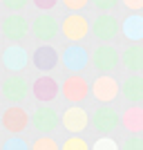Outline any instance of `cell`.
Listing matches in <instances>:
<instances>
[{
    "mask_svg": "<svg viewBox=\"0 0 143 150\" xmlns=\"http://www.w3.org/2000/svg\"><path fill=\"white\" fill-rule=\"evenodd\" d=\"M118 123H121V117H118V112L110 105L96 108V112L92 114V125L99 132H103V134H105V132H114L118 128Z\"/></svg>",
    "mask_w": 143,
    "mask_h": 150,
    "instance_id": "cell-1",
    "label": "cell"
},
{
    "mask_svg": "<svg viewBox=\"0 0 143 150\" xmlns=\"http://www.w3.org/2000/svg\"><path fill=\"white\" fill-rule=\"evenodd\" d=\"M92 65L99 72H103V74L112 72L118 65V52L114 47H110V45H101L99 50H94V54H92Z\"/></svg>",
    "mask_w": 143,
    "mask_h": 150,
    "instance_id": "cell-2",
    "label": "cell"
},
{
    "mask_svg": "<svg viewBox=\"0 0 143 150\" xmlns=\"http://www.w3.org/2000/svg\"><path fill=\"white\" fill-rule=\"evenodd\" d=\"M92 94H94L99 101H103V103H110V101L116 99V94H118V83L114 81L112 76L103 74V76H99V79L94 81Z\"/></svg>",
    "mask_w": 143,
    "mask_h": 150,
    "instance_id": "cell-3",
    "label": "cell"
},
{
    "mask_svg": "<svg viewBox=\"0 0 143 150\" xmlns=\"http://www.w3.org/2000/svg\"><path fill=\"white\" fill-rule=\"evenodd\" d=\"M29 92V85H27L25 79L20 76H9L5 83H2V96H5L9 103H20V101L27 96Z\"/></svg>",
    "mask_w": 143,
    "mask_h": 150,
    "instance_id": "cell-4",
    "label": "cell"
},
{
    "mask_svg": "<svg viewBox=\"0 0 143 150\" xmlns=\"http://www.w3.org/2000/svg\"><path fill=\"white\" fill-rule=\"evenodd\" d=\"M92 31L99 40H112L118 34V23L114 16H99L94 27H92Z\"/></svg>",
    "mask_w": 143,
    "mask_h": 150,
    "instance_id": "cell-5",
    "label": "cell"
},
{
    "mask_svg": "<svg viewBox=\"0 0 143 150\" xmlns=\"http://www.w3.org/2000/svg\"><path fill=\"white\" fill-rule=\"evenodd\" d=\"M63 125H65L69 132L85 130V125H87V112L83 110V108H78V105L67 108L65 114H63Z\"/></svg>",
    "mask_w": 143,
    "mask_h": 150,
    "instance_id": "cell-6",
    "label": "cell"
},
{
    "mask_svg": "<svg viewBox=\"0 0 143 150\" xmlns=\"http://www.w3.org/2000/svg\"><path fill=\"white\" fill-rule=\"evenodd\" d=\"M63 63L72 72H81L87 65V52L83 50L81 45H72V47H67V50L63 52Z\"/></svg>",
    "mask_w": 143,
    "mask_h": 150,
    "instance_id": "cell-7",
    "label": "cell"
},
{
    "mask_svg": "<svg viewBox=\"0 0 143 150\" xmlns=\"http://www.w3.org/2000/svg\"><path fill=\"white\" fill-rule=\"evenodd\" d=\"M31 123H34V128H36L38 132H51L56 128L58 119H56V112H54L51 108L43 105V108H38L36 114L31 117Z\"/></svg>",
    "mask_w": 143,
    "mask_h": 150,
    "instance_id": "cell-8",
    "label": "cell"
},
{
    "mask_svg": "<svg viewBox=\"0 0 143 150\" xmlns=\"http://www.w3.org/2000/svg\"><path fill=\"white\" fill-rule=\"evenodd\" d=\"M87 92H89V88H87V83L83 81L81 76H69L67 81L63 83V94H65L69 101H74V103L83 101L87 96Z\"/></svg>",
    "mask_w": 143,
    "mask_h": 150,
    "instance_id": "cell-9",
    "label": "cell"
},
{
    "mask_svg": "<svg viewBox=\"0 0 143 150\" xmlns=\"http://www.w3.org/2000/svg\"><path fill=\"white\" fill-rule=\"evenodd\" d=\"M27 123H29V119H27V114L25 110H20V108H9L5 112V117H2V125H5L9 132H20V130H25Z\"/></svg>",
    "mask_w": 143,
    "mask_h": 150,
    "instance_id": "cell-10",
    "label": "cell"
},
{
    "mask_svg": "<svg viewBox=\"0 0 143 150\" xmlns=\"http://www.w3.org/2000/svg\"><path fill=\"white\" fill-rule=\"evenodd\" d=\"M2 31H5V36L9 40H20L27 34V20L23 16H9L2 23Z\"/></svg>",
    "mask_w": 143,
    "mask_h": 150,
    "instance_id": "cell-11",
    "label": "cell"
},
{
    "mask_svg": "<svg viewBox=\"0 0 143 150\" xmlns=\"http://www.w3.org/2000/svg\"><path fill=\"white\" fill-rule=\"evenodd\" d=\"M2 63H5L7 69H11V72H18L27 65V52L23 47H9V50L2 54Z\"/></svg>",
    "mask_w": 143,
    "mask_h": 150,
    "instance_id": "cell-12",
    "label": "cell"
},
{
    "mask_svg": "<svg viewBox=\"0 0 143 150\" xmlns=\"http://www.w3.org/2000/svg\"><path fill=\"white\" fill-rule=\"evenodd\" d=\"M63 34L69 38V40H81L83 36L87 34V23L85 18H81V16H69L67 20H65V25H63Z\"/></svg>",
    "mask_w": 143,
    "mask_h": 150,
    "instance_id": "cell-13",
    "label": "cell"
},
{
    "mask_svg": "<svg viewBox=\"0 0 143 150\" xmlns=\"http://www.w3.org/2000/svg\"><path fill=\"white\" fill-rule=\"evenodd\" d=\"M123 96L130 103H141L143 101V76H139V74H134V76H130L128 81L123 83Z\"/></svg>",
    "mask_w": 143,
    "mask_h": 150,
    "instance_id": "cell-14",
    "label": "cell"
},
{
    "mask_svg": "<svg viewBox=\"0 0 143 150\" xmlns=\"http://www.w3.org/2000/svg\"><path fill=\"white\" fill-rule=\"evenodd\" d=\"M123 34L132 43L143 40V16H128L123 23Z\"/></svg>",
    "mask_w": 143,
    "mask_h": 150,
    "instance_id": "cell-15",
    "label": "cell"
},
{
    "mask_svg": "<svg viewBox=\"0 0 143 150\" xmlns=\"http://www.w3.org/2000/svg\"><path fill=\"white\" fill-rule=\"evenodd\" d=\"M34 34H36V38H40V40H51V38L56 36V23H54V18H51V16H40V18H36V23H34Z\"/></svg>",
    "mask_w": 143,
    "mask_h": 150,
    "instance_id": "cell-16",
    "label": "cell"
},
{
    "mask_svg": "<svg viewBox=\"0 0 143 150\" xmlns=\"http://www.w3.org/2000/svg\"><path fill=\"white\" fill-rule=\"evenodd\" d=\"M121 121H123V125L130 132H134V134L143 132V108L132 105L130 110H125V114H123V119H121Z\"/></svg>",
    "mask_w": 143,
    "mask_h": 150,
    "instance_id": "cell-17",
    "label": "cell"
},
{
    "mask_svg": "<svg viewBox=\"0 0 143 150\" xmlns=\"http://www.w3.org/2000/svg\"><path fill=\"white\" fill-rule=\"evenodd\" d=\"M123 65L132 72H141L143 69V47L141 45H132L123 52Z\"/></svg>",
    "mask_w": 143,
    "mask_h": 150,
    "instance_id": "cell-18",
    "label": "cell"
},
{
    "mask_svg": "<svg viewBox=\"0 0 143 150\" xmlns=\"http://www.w3.org/2000/svg\"><path fill=\"white\" fill-rule=\"evenodd\" d=\"M56 90H58V85L54 83V79H49V76L38 79L36 85H34V94H36V99H40V101H51L56 96Z\"/></svg>",
    "mask_w": 143,
    "mask_h": 150,
    "instance_id": "cell-19",
    "label": "cell"
},
{
    "mask_svg": "<svg viewBox=\"0 0 143 150\" xmlns=\"http://www.w3.org/2000/svg\"><path fill=\"white\" fill-rule=\"evenodd\" d=\"M34 63H36V67H40V69H51L56 65V52L51 50V47H40V50L34 54Z\"/></svg>",
    "mask_w": 143,
    "mask_h": 150,
    "instance_id": "cell-20",
    "label": "cell"
},
{
    "mask_svg": "<svg viewBox=\"0 0 143 150\" xmlns=\"http://www.w3.org/2000/svg\"><path fill=\"white\" fill-rule=\"evenodd\" d=\"M92 150H118V144L114 139H110V137H101V139L94 141Z\"/></svg>",
    "mask_w": 143,
    "mask_h": 150,
    "instance_id": "cell-21",
    "label": "cell"
},
{
    "mask_svg": "<svg viewBox=\"0 0 143 150\" xmlns=\"http://www.w3.org/2000/svg\"><path fill=\"white\" fill-rule=\"evenodd\" d=\"M61 150H89V148H87V144L83 141L81 137H69L67 141L63 144Z\"/></svg>",
    "mask_w": 143,
    "mask_h": 150,
    "instance_id": "cell-22",
    "label": "cell"
},
{
    "mask_svg": "<svg viewBox=\"0 0 143 150\" xmlns=\"http://www.w3.org/2000/svg\"><path fill=\"white\" fill-rule=\"evenodd\" d=\"M121 150H143V137L139 134H132L130 139H125V144Z\"/></svg>",
    "mask_w": 143,
    "mask_h": 150,
    "instance_id": "cell-23",
    "label": "cell"
},
{
    "mask_svg": "<svg viewBox=\"0 0 143 150\" xmlns=\"http://www.w3.org/2000/svg\"><path fill=\"white\" fill-rule=\"evenodd\" d=\"M31 150H58V146H56L54 139L43 137V139H38L36 144H34V148H31Z\"/></svg>",
    "mask_w": 143,
    "mask_h": 150,
    "instance_id": "cell-24",
    "label": "cell"
},
{
    "mask_svg": "<svg viewBox=\"0 0 143 150\" xmlns=\"http://www.w3.org/2000/svg\"><path fill=\"white\" fill-rule=\"evenodd\" d=\"M2 150H29V148H27V144L23 141V139H18V137H11V139H7V141H5Z\"/></svg>",
    "mask_w": 143,
    "mask_h": 150,
    "instance_id": "cell-25",
    "label": "cell"
},
{
    "mask_svg": "<svg viewBox=\"0 0 143 150\" xmlns=\"http://www.w3.org/2000/svg\"><path fill=\"white\" fill-rule=\"evenodd\" d=\"M92 2L99 7L101 11H107V9H114V7H116L118 0H92Z\"/></svg>",
    "mask_w": 143,
    "mask_h": 150,
    "instance_id": "cell-26",
    "label": "cell"
},
{
    "mask_svg": "<svg viewBox=\"0 0 143 150\" xmlns=\"http://www.w3.org/2000/svg\"><path fill=\"white\" fill-rule=\"evenodd\" d=\"M5 2V7H9V9H23V7L27 5V0H2Z\"/></svg>",
    "mask_w": 143,
    "mask_h": 150,
    "instance_id": "cell-27",
    "label": "cell"
},
{
    "mask_svg": "<svg viewBox=\"0 0 143 150\" xmlns=\"http://www.w3.org/2000/svg\"><path fill=\"white\" fill-rule=\"evenodd\" d=\"M123 2L130 7V9H141L143 7V0H123Z\"/></svg>",
    "mask_w": 143,
    "mask_h": 150,
    "instance_id": "cell-28",
    "label": "cell"
},
{
    "mask_svg": "<svg viewBox=\"0 0 143 150\" xmlns=\"http://www.w3.org/2000/svg\"><path fill=\"white\" fill-rule=\"evenodd\" d=\"M67 5H69V7H74V9H78V7L85 5V0H67Z\"/></svg>",
    "mask_w": 143,
    "mask_h": 150,
    "instance_id": "cell-29",
    "label": "cell"
}]
</instances>
